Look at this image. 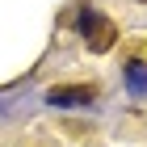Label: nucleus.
Segmentation results:
<instances>
[{
    "mask_svg": "<svg viewBox=\"0 0 147 147\" xmlns=\"http://www.w3.org/2000/svg\"><path fill=\"white\" fill-rule=\"evenodd\" d=\"M80 30H84V42H88L92 55H105V51L113 46V38H118L113 21H109V17H101V13H92V9L80 13Z\"/></svg>",
    "mask_w": 147,
    "mask_h": 147,
    "instance_id": "f257e3e1",
    "label": "nucleus"
},
{
    "mask_svg": "<svg viewBox=\"0 0 147 147\" xmlns=\"http://www.w3.org/2000/svg\"><path fill=\"white\" fill-rule=\"evenodd\" d=\"M46 101L59 105V109H71V105H88V101H97V88H92V84H55V88L46 92Z\"/></svg>",
    "mask_w": 147,
    "mask_h": 147,
    "instance_id": "f03ea898",
    "label": "nucleus"
},
{
    "mask_svg": "<svg viewBox=\"0 0 147 147\" xmlns=\"http://www.w3.org/2000/svg\"><path fill=\"white\" fill-rule=\"evenodd\" d=\"M126 80H130L135 92H143L147 88V67H143V63H130V67H126Z\"/></svg>",
    "mask_w": 147,
    "mask_h": 147,
    "instance_id": "7ed1b4c3",
    "label": "nucleus"
},
{
    "mask_svg": "<svg viewBox=\"0 0 147 147\" xmlns=\"http://www.w3.org/2000/svg\"><path fill=\"white\" fill-rule=\"evenodd\" d=\"M139 4H147V0H139Z\"/></svg>",
    "mask_w": 147,
    "mask_h": 147,
    "instance_id": "20e7f679",
    "label": "nucleus"
}]
</instances>
